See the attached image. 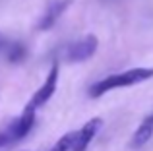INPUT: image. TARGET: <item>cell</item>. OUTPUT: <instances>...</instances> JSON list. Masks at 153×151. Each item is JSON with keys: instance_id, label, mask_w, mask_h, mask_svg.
Returning <instances> with one entry per match:
<instances>
[{"instance_id": "10", "label": "cell", "mask_w": 153, "mask_h": 151, "mask_svg": "<svg viewBox=\"0 0 153 151\" xmlns=\"http://www.w3.org/2000/svg\"><path fill=\"white\" fill-rule=\"evenodd\" d=\"M8 141H12L10 136H8V132H0V147H4Z\"/></svg>"}, {"instance_id": "5", "label": "cell", "mask_w": 153, "mask_h": 151, "mask_svg": "<svg viewBox=\"0 0 153 151\" xmlns=\"http://www.w3.org/2000/svg\"><path fill=\"white\" fill-rule=\"evenodd\" d=\"M33 124H35V107L27 105L23 109L22 116L18 118V122H14L12 130L8 132L10 140H22V138H25L29 134V130L33 128Z\"/></svg>"}, {"instance_id": "11", "label": "cell", "mask_w": 153, "mask_h": 151, "mask_svg": "<svg viewBox=\"0 0 153 151\" xmlns=\"http://www.w3.org/2000/svg\"><path fill=\"white\" fill-rule=\"evenodd\" d=\"M151 118H153V116H151Z\"/></svg>"}, {"instance_id": "4", "label": "cell", "mask_w": 153, "mask_h": 151, "mask_svg": "<svg viewBox=\"0 0 153 151\" xmlns=\"http://www.w3.org/2000/svg\"><path fill=\"white\" fill-rule=\"evenodd\" d=\"M101 126H103L101 118H91V120H87L85 124L82 126V130L76 134L70 151H85L89 147V144L93 141V138L97 136V132L101 130Z\"/></svg>"}, {"instance_id": "1", "label": "cell", "mask_w": 153, "mask_h": 151, "mask_svg": "<svg viewBox=\"0 0 153 151\" xmlns=\"http://www.w3.org/2000/svg\"><path fill=\"white\" fill-rule=\"evenodd\" d=\"M149 78H153V68H132V70H126V72H122V74H112V76H108V78L101 79V81H97L91 87L89 95L91 97H101L107 91L138 85V83H142V81H147Z\"/></svg>"}, {"instance_id": "7", "label": "cell", "mask_w": 153, "mask_h": 151, "mask_svg": "<svg viewBox=\"0 0 153 151\" xmlns=\"http://www.w3.org/2000/svg\"><path fill=\"white\" fill-rule=\"evenodd\" d=\"M153 138V118H146L142 124L138 126V130L134 132V138H132V147H143Z\"/></svg>"}, {"instance_id": "9", "label": "cell", "mask_w": 153, "mask_h": 151, "mask_svg": "<svg viewBox=\"0 0 153 151\" xmlns=\"http://www.w3.org/2000/svg\"><path fill=\"white\" fill-rule=\"evenodd\" d=\"M74 138H76V132H70V134H64L58 141L54 144V147L51 151H70L72 144H74Z\"/></svg>"}, {"instance_id": "2", "label": "cell", "mask_w": 153, "mask_h": 151, "mask_svg": "<svg viewBox=\"0 0 153 151\" xmlns=\"http://www.w3.org/2000/svg\"><path fill=\"white\" fill-rule=\"evenodd\" d=\"M97 47H99V41L95 35H85L83 39L72 43L68 47V60L70 62H83L87 58H91L95 53H97Z\"/></svg>"}, {"instance_id": "8", "label": "cell", "mask_w": 153, "mask_h": 151, "mask_svg": "<svg viewBox=\"0 0 153 151\" xmlns=\"http://www.w3.org/2000/svg\"><path fill=\"white\" fill-rule=\"evenodd\" d=\"M27 56V50L25 47L22 45V43H14V45H10V49H8V60L14 62V64H18V62H23Z\"/></svg>"}, {"instance_id": "3", "label": "cell", "mask_w": 153, "mask_h": 151, "mask_svg": "<svg viewBox=\"0 0 153 151\" xmlns=\"http://www.w3.org/2000/svg\"><path fill=\"white\" fill-rule=\"evenodd\" d=\"M56 85H58V64H52V66H51L49 76L45 78V83H43V85L39 87L37 91H35V95L31 97L29 105H31V107H35V109L43 107V105H45V103L52 97V95H54Z\"/></svg>"}, {"instance_id": "6", "label": "cell", "mask_w": 153, "mask_h": 151, "mask_svg": "<svg viewBox=\"0 0 153 151\" xmlns=\"http://www.w3.org/2000/svg\"><path fill=\"white\" fill-rule=\"evenodd\" d=\"M70 2H72V0H56V2H52L51 6L47 8V12H45V16L41 18V21H39V29H41V31L51 29V27L58 21L60 16L64 14V10L70 6Z\"/></svg>"}]
</instances>
